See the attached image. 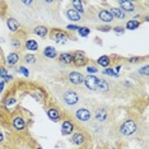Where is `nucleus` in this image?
<instances>
[{
    "label": "nucleus",
    "mask_w": 149,
    "mask_h": 149,
    "mask_svg": "<svg viewBox=\"0 0 149 149\" xmlns=\"http://www.w3.org/2000/svg\"><path fill=\"white\" fill-rule=\"evenodd\" d=\"M100 29L101 32H110V31H112V28H111L110 26H102V27H100Z\"/></svg>",
    "instance_id": "obj_38"
},
{
    "label": "nucleus",
    "mask_w": 149,
    "mask_h": 149,
    "mask_svg": "<svg viewBox=\"0 0 149 149\" xmlns=\"http://www.w3.org/2000/svg\"><path fill=\"white\" fill-rule=\"evenodd\" d=\"M18 61H19V54H17V52H10L8 56H6V59H5V63L8 64L9 66L17 65Z\"/></svg>",
    "instance_id": "obj_13"
},
{
    "label": "nucleus",
    "mask_w": 149,
    "mask_h": 149,
    "mask_svg": "<svg viewBox=\"0 0 149 149\" xmlns=\"http://www.w3.org/2000/svg\"><path fill=\"white\" fill-rule=\"evenodd\" d=\"M23 4H24V5H31L32 1H31V0H29V1H23Z\"/></svg>",
    "instance_id": "obj_42"
},
{
    "label": "nucleus",
    "mask_w": 149,
    "mask_h": 149,
    "mask_svg": "<svg viewBox=\"0 0 149 149\" xmlns=\"http://www.w3.org/2000/svg\"><path fill=\"white\" fill-rule=\"evenodd\" d=\"M138 27H140V22L136 21V19H130V21L126 22V29H130V31H134Z\"/></svg>",
    "instance_id": "obj_26"
},
{
    "label": "nucleus",
    "mask_w": 149,
    "mask_h": 149,
    "mask_svg": "<svg viewBox=\"0 0 149 149\" xmlns=\"http://www.w3.org/2000/svg\"><path fill=\"white\" fill-rule=\"evenodd\" d=\"M66 29H69V31H72V32H74V31H77V32H78L79 27L75 26V24H68V26H66Z\"/></svg>",
    "instance_id": "obj_36"
},
{
    "label": "nucleus",
    "mask_w": 149,
    "mask_h": 149,
    "mask_svg": "<svg viewBox=\"0 0 149 149\" xmlns=\"http://www.w3.org/2000/svg\"><path fill=\"white\" fill-rule=\"evenodd\" d=\"M47 116H49L50 120L52 121H57L60 118V111L57 110V108H49L47 110Z\"/></svg>",
    "instance_id": "obj_20"
},
{
    "label": "nucleus",
    "mask_w": 149,
    "mask_h": 149,
    "mask_svg": "<svg viewBox=\"0 0 149 149\" xmlns=\"http://www.w3.org/2000/svg\"><path fill=\"white\" fill-rule=\"evenodd\" d=\"M118 4H120V9H123L125 13H126V12H134L135 10L134 3L130 1V0H121V1H118Z\"/></svg>",
    "instance_id": "obj_11"
},
{
    "label": "nucleus",
    "mask_w": 149,
    "mask_h": 149,
    "mask_svg": "<svg viewBox=\"0 0 149 149\" xmlns=\"http://www.w3.org/2000/svg\"><path fill=\"white\" fill-rule=\"evenodd\" d=\"M84 84L89 91H97V84H98V78L94 75H88L84 77Z\"/></svg>",
    "instance_id": "obj_7"
},
{
    "label": "nucleus",
    "mask_w": 149,
    "mask_h": 149,
    "mask_svg": "<svg viewBox=\"0 0 149 149\" xmlns=\"http://www.w3.org/2000/svg\"><path fill=\"white\" fill-rule=\"evenodd\" d=\"M64 101H65L66 104H69V106H74V104H77L79 102V96L74 92V91H66L65 93H64Z\"/></svg>",
    "instance_id": "obj_4"
},
{
    "label": "nucleus",
    "mask_w": 149,
    "mask_h": 149,
    "mask_svg": "<svg viewBox=\"0 0 149 149\" xmlns=\"http://www.w3.org/2000/svg\"><path fill=\"white\" fill-rule=\"evenodd\" d=\"M24 61H26L27 64H33V63H36V56L32 55V54H28V55L24 56Z\"/></svg>",
    "instance_id": "obj_29"
},
{
    "label": "nucleus",
    "mask_w": 149,
    "mask_h": 149,
    "mask_svg": "<svg viewBox=\"0 0 149 149\" xmlns=\"http://www.w3.org/2000/svg\"><path fill=\"white\" fill-rule=\"evenodd\" d=\"M51 38L57 43H66L68 40L70 38L69 33L65 31H61V29H52L51 31Z\"/></svg>",
    "instance_id": "obj_2"
},
{
    "label": "nucleus",
    "mask_w": 149,
    "mask_h": 149,
    "mask_svg": "<svg viewBox=\"0 0 149 149\" xmlns=\"http://www.w3.org/2000/svg\"><path fill=\"white\" fill-rule=\"evenodd\" d=\"M68 79H69V82L74 84V86H80V84H83V82H84V75L79 72H73L69 74Z\"/></svg>",
    "instance_id": "obj_5"
},
{
    "label": "nucleus",
    "mask_w": 149,
    "mask_h": 149,
    "mask_svg": "<svg viewBox=\"0 0 149 149\" xmlns=\"http://www.w3.org/2000/svg\"><path fill=\"white\" fill-rule=\"evenodd\" d=\"M4 87H5V82H0V94H1L3 89H4Z\"/></svg>",
    "instance_id": "obj_40"
},
{
    "label": "nucleus",
    "mask_w": 149,
    "mask_h": 149,
    "mask_svg": "<svg viewBox=\"0 0 149 149\" xmlns=\"http://www.w3.org/2000/svg\"><path fill=\"white\" fill-rule=\"evenodd\" d=\"M66 17H68V19H70V21H73V22H78L82 19V15H80L77 10H74V9H68Z\"/></svg>",
    "instance_id": "obj_15"
},
{
    "label": "nucleus",
    "mask_w": 149,
    "mask_h": 149,
    "mask_svg": "<svg viewBox=\"0 0 149 149\" xmlns=\"http://www.w3.org/2000/svg\"><path fill=\"white\" fill-rule=\"evenodd\" d=\"M87 73L88 75H93V74L98 73V69L96 66H92V65H87Z\"/></svg>",
    "instance_id": "obj_30"
},
{
    "label": "nucleus",
    "mask_w": 149,
    "mask_h": 149,
    "mask_svg": "<svg viewBox=\"0 0 149 149\" xmlns=\"http://www.w3.org/2000/svg\"><path fill=\"white\" fill-rule=\"evenodd\" d=\"M78 33H79L80 37H87V36H89L91 29L88 28V27H79V29H78Z\"/></svg>",
    "instance_id": "obj_28"
},
{
    "label": "nucleus",
    "mask_w": 149,
    "mask_h": 149,
    "mask_svg": "<svg viewBox=\"0 0 149 149\" xmlns=\"http://www.w3.org/2000/svg\"><path fill=\"white\" fill-rule=\"evenodd\" d=\"M103 74H104V75H110V77H116V74H115L113 69H111V68H110V69L107 68L106 70H103Z\"/></svg>",
    "instance_id": "obj_35"
},
{
    "label": "nucleus",
    "mask_w": 149,
    "mask_h": 149,
    "mask_svg": "<svg viewBox=\"0 0 149 149\" xmlns=\"http://www.w3.org/2000/svg\"><path fill=\"white\" fill-rule=\"evenodd\" d=\"M1 60H3V51L0 50V61H1Z\"/></svg>",
    "instance_id": "obj_43"
},
{
    "label": "nucleus",
    "mask_w": 149,
    "mask_h": 149,
    "mask_svg": "<svg viewBox=\"0 0 149 149\" xmlns=\"http://www.w3.org/2000/svg\"><path fill=\"white\" fill-rule=\"evenodd\" d=\"M110 12L113 18H116V19H125V15H126V13L120 8H111Z\"/></svg>",
    "instance_id": "obj_21"
},
{
    "label": "nucleus",
    "mask_w": 149,
    "mask_h": 149,
    "mask_svg": "<svg viewBox=\"0 0 149 149\" xmlns=\"http://www.w3.org/2000/svg\"><path fill=\"white\" fill-rule=\"evenodd\" d=\"M33 32H35V35H37L38 37H46L47 33H49V28L45 26H37V27H35Z\"/></svg>",
    "instance_id": "obj_22"
},
{
    "label": "nucleus",
    "mask_w": 149,
    "mask_h": 149,
    "mask_svg": "<svg viewBox=\"0 0 149 149\" xmlns=\"http://www.w3.org/2000/svg\"><path fill=\"white\" fill-rule=\"evenodd\" d=\"M91 111L87 110V108H79V110L75 111V117L82 123H87V121L91 120Z\"/></svg>",
    "instance_id": "obj_6"
},
{
    "label": "nucleus",
    "mask_w": 149,
    "mask_h": 149,
    "mask_svg": "<svg viewBox=\"0 0 149 149\" xmlns=\"http://www.w3.org/2000/svg\"><path fill=\"white\" fill-rule=\"evenodd\" d=\"M73 64L75 66H78V68L87 65V64H88V59H87V56L84 55L83 51H77V52L73 54Z\"/></svg>",
    "instance_id": "obj_3"
},
{
    "label": "nucleus",
    "mask_w": 149,
    "mask_h": 149,
    "mask_svg": "<svg viewBox=\"0 0 149 149\" xmlns=\"http://www.w3.org/2000/svg\"><path fill=\"white\" fill-rule=\"evenodd\" d=\"M106 118H107V110L104 107L98 108V110L96 111V120L97 121H101V123H103Z\"/></svg>",
    "instance_id": "obj_18"
},
{
    "label": "nucleus",
    "mask_w": 149,
    "mask_h": 149,
    "mask_svg": "<svg viewBox=\"0 0 149 149\" xmlns=\"http://www.w3.org/2000/svg\"><path fill=\"white\" fill-rule=\"evenodd\" d=\"M97 64H98L100 66H102V68H107V66L111 64L110 56H107V55L100 56V57H98V60H97Z\"/></svg>",
    "instance_id": "obj_24"
},
{
    "label": "nucleus",
    "mask_w": 149,
    "mask_h": 149,
    "mask_svg": "<svg viewBox=\"0 0 149 149\" xmlns=\"http://www.w3.org/2000/svg\"><path fill=\"white\" fill-rule=\"evenodd\" d=\"M12 124H13V127H14L15 130H18V131H21V130H23V129L26 127V121H24V118H23L22 116L13 117Z\"/></svg>",
    "instance_id": "obj_10"
},
{
    "label": "nucleus",
    "mask_w": 149,
    "mask_h": 149,
    "mask_svg": "<svg viewBox=\"0 0 149 149\" xmlns=\"http://www.w3.org/2000/svg\"><path fill=\"white\" fill-rule=\"evenodd\" d=\"M139 74H141V75H144V77H148L149 75V66L144 65L143 68H140V69H139Z\"/></svg>",
    "instance_id": "obj_31"
},
{
    "label": "nucleus",
    "mask_w": 149,
    "mask_h": 149,
    "mask_svg": "<svg viewBox=\"0 0 149 149\" xmlns=\"http://www.w3.org/2000/svg\"><path fill=\"white\" fill-rule=\"evenodd\" d=\"M135 131H136V124H135L134 120L124 121L123 125L120 126V134L124 135V136H130V135H134Z\"/></svg>",
    "instance_id": "obj_1"
},
{
    "label": "nucleus",
    "mask_w": 149,
    "mask_h": 149,
    "mask_svg": "<svg viewBox=\"0 0 149 149\" xmlns=\"http://www.w3.org/2000/svg\"><path fill=\"white\" fill-rule=\"evenodd\" d=\"M12 43H13V47H15V49H19V47H21V41H19L18 38H13Z\"/></svg>",
    "instance_id": "obj_37"
},
{
    "label": "nucleus",
    "mask_w": 149,
    "mask_h": 149,
    "mask_svg": "<svg viewBox=\"0 0 149 149\" xmlns=\"http://www.w3.org/2000/svg\"><path fill=\"white\" fill-rule=\"evenodd\" d=\"M15 104H17L15 98H6V100H5V106H6V107L15 106Z\"/></svg>",
    "instance_id": "obj_32"
},
{
    "label": "nucleus",
    "mask_w": 149,
    "mask_h": 149,
    "mask_svg": "<svg viewBox=\"0 0 149 149\" xmlns=\"http://www.w3.org/2000/svg\"><path fill=\"white\" fill-rule=\"evenodd\" d=\"M84 141H86V138H84V135L82 133H75L73 134L72 136V143L74 145H82Z\"/></svg>",
    "instance_id": "obj_17"
},
{
    "label": "nucleus",
    "mask_w": 149,
    "mask_h": 149,
    "mask_svg": "<svg viewBox=\"0 0 149 149\" xmlns=\"http://www.w3.org/2000/svg\"><path fill=\"white\" fill-rule=\"evenodd\" d=\"M6 26L10 29V32H17L19 29V23L14 18H8L6 19Z\"/></svg>",
    "instance_id": "obj_16"
},
{
    "label": "nucleus",
    "mask_w": 149,
    "mask_h": 149,
    "mask_svg": "<svg viewBox=\"0 0 149 149\" xmlns=\"http://www.w3.org/2000/svg\"><path fill=\"white\" fill-rule=\"evenodd\" d=\"M0 77L4 79V82H9V80L13 79V78L8 74V70H6L4 66H0Z\"/></svg>",
    "instance_id": "obj_27"
},
{
    "label": "nucleus",
    "mask_w": 149,
    "mask_h": 149,
    "mask_svg": "<svg viewBox=\"0 0 149 149\" xmlns=\"http://www.w3.org/2000/svg\"><path fill=\"white\" fill-rule=\"evenodd\" d=\"M74 131V125L72 121L69 120H64L63 121V125H61V134L64 136H66V135H70Z\"/></svg>",
    "instance_id": "obj_8"
},
{
    "label": "nucleus",
    "mask_w": 149,
    "mask_h": 149,
    "mask_svg": "<svg viewBox=\"0 0 149 149\" xmlns=\"http://www.w3.org/2000/svg\"><path fill=\"white\" fill-rule=\"evenodd\" d=\"M59 61L64 65H72L73 64V54L70 52H63L59 56Z\"/></svg>",
    "instance_id": "obj_12"
},
{
    "label": "nucleus",
    "mask_w": 149,
    "mask_h": 149,
    "mask_svg": "<svg viewBox=\"0 0 149 149\" xmlns=\"http://www.w3.org/2000/svg\"><path fill=\"white\" fill-rule=\"evenodd\" d=\"M21 74H23L24 77H29V70L27 69L26 66H19V70H18Z\"/></svg>",
    "instance_id": "obj_34"
},
{
    "label": "nucleus",
    "mask_w": 149,
    "mask_h": 149,
    "mask_svg": "<svg viewBox=\"0 0 149 149\" xmlns=\"http://www.w3.org/2000/svg\"><path fill=\"white\" fill-rule=\"evenodd\" d=\"M112 31L118 36V35H124L125 28H124V27H121V26H117V27H115V28H112Z\"/></svg>",
    "instance_id": "obj_33"
},
{
    "label": "nucleus",
    "mask_w": 149,
    "mask_h": 149,
    "mask_svg": "<svg viewBox=\"0 0 149 149\" xmlns=\"http://www.w3.org/2000/svg\"><path fill=\"white\" fill-rule=\"evenodd\" d=\"M43 56L47 57V59H55L57 56V51L55 47L52 46H47L45 47V50H43Z\"/></svg>",
    "instance_id": "obj_14"
},
{
    "label": "nucleus",
    "mask_w": 149,
    "mask_h": 149,
    "mask_svg": "<svg viewBox=\"0 0 149 149\" xmlns=\"http://www.w3.org/2000/svg\"><path fill=\"white\" fill-rule=\"evenodd\" d=\"M139 60H140V57H129L127 61L129 63H136V61H139Z\"/></svg>",
    "instance_id": "obj_39"
},
{
    "label": "nucleus",
    "mask_w": 149,
    "mask_h": 149,
    "mask_svg": "<svg viewBox=\"0 0 149 149\" xmlns=\"http://www.w3.org/2000/svg\"><path fill=\"white\" fill-rule=\"evenodd\" d=\"M72 5H73V9H74V10H77L78 13H79V14L84 13L83 1H80V0H73V1H72Z\"/></svg>",
    "instance_id": "obj_25"
},
{
    "label": "nucleus",
    "mask_w": 149,
    "mask_h": 149,
    "mask_svg": "<svg viewBox=\"0 0 149 149\" xmlns=\"http://www.w3.org/2000/svg\"><path fill=\"white\" fill-rule=\"evenodd\" d=\"M108 89H110V84H108L107 80H104V79H98L97 91H101V92H107Z\"/></svg>",
    "instance_id": "obj_23"
},
{
    "label": "nucleus",
    "mask_w": 149,
    "mask_h": 149,
    "mask_svg": "<svg viewBox=\"0 0 149 149\" xmlns=\"http://www.w3.org/2000/svg\"><path fill=\"white\" fill-rule=\"evenodd\" d=\"M3 140H4V135H3V133L0 131V143H1Z\"/></svg>",
    "instance_id": "obj_41"
},
{
    "label": "nucleus",
    "mask_w": 149,
    "mask_h": 149,
    "mask_svg": "<svg viewBox=\"0 0 149 149\" xmlns=\"http://www.w3.org/2000/svg\"><path fill=\"white\" fill-rule=\"evenodd\" d=\"M36 149H42V148H41V147H38V148H36Z\"/></svg>",
    "instance_id": "obj_44"
},
{
    "label": "nucleus",
    "mask_w": 149,
    "mask_h": 149,
    "mask_svg": "<svg viewBox=\"0 0 149 149\" xmlns=\"http://www.w3.org/2000/svg\"><path fill=\"white\" fill-rule=\"evenodd\" d=\"M98 18H100V21H102L104 23H110L113 21L112 14H111V12L107 10V9H102V10L98 12Z\"/></svg>",
    "instance_id": "obj_9"
},
{
    "label": "nucleus",
    "mask_w": 149,
    "mask_h": 149,
    "mask_svg": "<svg viewBox=\"0 0 149 149\" xmlns=\"http://www.w3.org/2000/svg\"><path fill=\"white\" fill-rule=\"evenodd\" d=\"M24 47L28 51H37L38 50V42L36 41V40H27L26 43H24Z\"/></svg>",
    "instance_id": "obj_19"
}]
</instances>
